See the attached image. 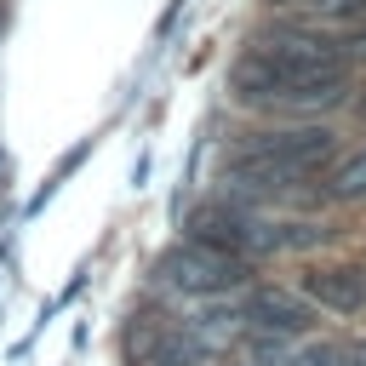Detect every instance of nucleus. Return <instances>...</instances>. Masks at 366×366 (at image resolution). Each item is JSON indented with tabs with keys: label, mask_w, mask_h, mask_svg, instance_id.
Returning a JSON list of instances; mask_svg holds the SVG:
<instances>
[{
	"label": "nucleus",
	"mask_w": 366,
	"mask_h": 366,
	"mask_svg": "<svg viewBox=\"0 0 366 366\" xmlns=\"http://www.w3.org/2000/svg\"><path fill=\"white\" fill-rule=\"evenodd\" d=\"M337 154V132L332 126H274V132H257L246 137L234 154H229V183L252 189V194H280V189H297L309 177H320Z\"/></svg>",
	"instance_id": "f03ea898"
},
{
	"label": "nucleus",
	"mask_w": 366,
	"mask_h": 366,
	"mask_svg": "<svg viewBox=\"0 0 366 366\" xmlns=\"http://www.w3.org/2000/svg\"><path fill=\"white\" fill-rule=\"evenodd\" d=\"M286 366H366V337H320V343H303Z\"/></svg>",
	"instance_id": "6e6552de"
},
{
	"label": "nucleus",
	"mask_w": 366,
	"mask_h": 366,
	"mask_svg": "<svg viewBox=\"0 0 366 366\" xmlns=\"http://www.w3.org/2000/svg\"><path fill=\"white\" fill-rule=\"evenodd\" d=\"M189 240H206V246L234 252V257L252 263V257H269V252H292L309 234H297L292 223H263V217H252L240 206H200L189 217Z\"/></svg>",
	"instance_id": "7ed1b4c3"
},
{
	"label": "nucleus",
	"mask_w": 366,
	"mask_h": 366,
	"mask_svg": "<svg viewBox=\"0 0 366 366\" xmlns=\"http://www.w3.org/2000/svg\"><path fill=\"white\" fill-rule=\"evenodd\" d=\"M234 320H240L252 337L292 343V337H303V332L315 326V309H309V297H297V292H286V286H252Z\"/></svg>",
	"instance_id": "423d86ee"
},
{
	"label": "nucleus",
	"mask_w": 366,
	"mask_h": 366,
	"mask_svg": "<svg viewBox=\"0 0 366 366\" xmlns=\"http://www.w3.org/2000/svg\"><path fill=\"white\" fill-rule=\"evenodd\" d=\"M246 280H252V263L234 257V252H217L206 240H183L160 257V286H172L183 297H223Z\"/></svg>",
	"instance_id": "20e7f679"
},
{
	"label": "nucleus",
	"mask_w": 366,
	"mask_h": 366,
	"mask_svg": "<svg viewBox=\"0 0 366 366\" xmlns=\"http://www.w3.org/2000/svg\"><path fill=\"white\" fill-rule=\"evenodd\" d=\"M217 349L200 337V326H183L172 315H137L126 326V366H206Z\"/></svg>",
	"instance_id": "39448f33"
},
{
	"label": "nucleus",
	"mask_w": 366,
	"mask_h": 366,
	"mask_svg": "<svg viewBox=\"0 0 366 366\" xmlns=\"http://www.w3.org/2000/svg\"><path fill=\"white\" fill-rule=\"evenodd\" d=\"M349 63H309V57H292L280 46H263L252 40V51L234 57L229 69V92L234 103L246 109H274V114H315V109H332L349 97Z\"/></svg>",
	"instance_id": "f257e3e1"
},
{
	"label": "nucleus",
	"mask_w": 366,
	"mask_h": 366,
	"mask_svg": "<svg viewBox=\"0 0 366 366\" xmlns=\"http://www.w3.org/2000/svg\"><path fill=\"white\" fill-rule=\"evenodd\" d=\"M303 292H309L315 309L349 320V315L366 309V263H320V269L303 274Z\"/></svg>",
	"instance_id": "0eeeda50"
},
{
	"label": "nucleus",
	"mask_w": 366,
	"mask_h": 366,
	"mask_svg": "<svg viewBox=\"0 0 366 366\" xmlns=\"http://www.w3.org/2000/svg\"><path fill=\"white\" fill-rule=\"evenodd\" d=\"M326 194L332 200H366V149H355L343 166H326Z\"/></svg>",
	"instance_id": "1a4fd4ad"
}]
</instances>
